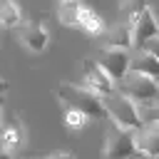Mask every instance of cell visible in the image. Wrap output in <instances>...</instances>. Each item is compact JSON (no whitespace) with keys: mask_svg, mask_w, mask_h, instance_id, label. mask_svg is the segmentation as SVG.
Returning <instances> with one entry per match:
<instances>
[{"mask_svg":"<svg viewBox=\"0 0 159 159\" xmlns=\"http://www.w3.org/2000/svg\"><path fill=\"white\" fill-rule=\"evenodd\" d=\"M132 35H134V47H144L152 37H159V20H157V15L152 12V7H147L139 17H137V22L132 25Z\"/></svg>","mask_w":159,"mask_h":159,"instance_id":"cell-8","label":"cell"},{"mask_svg":"<svg viewBox=\"0 0 159 159\" xmlns=\"http://www.w3.org/2000/svg\"><path fill=\"white\" fill-rule=\"evenodd\" d=\"M57 2H70V0H57Z\"/></svg>","mask_w":159,"mask_h":159,"instance_id":"cell-24","label":"cell"},{"mask_svg":"<svg viewBox=\"0 0 159 159\" xmlns=\"http://www.w3.org/2000/svg\"><path fill=\"white\" fill-rule=\"evenodd\" d=\"M104 47H117V50H132L134 47V35H132V25L119 20L114 22L107 35H104Z\"/></svg>","mask_w":159,"mask_h":159,"instance_id":"cell-10","label":"cell"},{"mask_svg":"<svg viewBox=\"0 0 159 159\" xmlns=\"http://www.w3.org/2000/svg\"><path fill=\"white\" fill-rule=\"evenodd\" d=\"M119 92L127 99H132L137 107H144V109L159 107V82L152 80V77H147V75L129 72L119 82Z\"/></svg>","mask_w":159,"mask_h":159,"instance_id":"cell-3","label":"cell"},{"mask_svg":"<svg viewBox=\"0 0 159 159\" xmlns=\"http://www.w3.org/2000/svg\"><path fill=\"white\" fill-rule=\"evenodd\" d=\"M0 159H15V157H12V152H7V149L0 147Z\"/></svg>","mask_w":159,"mask_h":159,"instance_id":"cell-21","label":"cell"},{"mask_svg":"<svg viewBox=\"0 0 159 159\" xmlns=\"http://www.w3.org/2000/svg\"><path fill=\"white\" fill-rule=\"evenodd\" d=\"M82 80H84V87H89L92 92H97L99 97H107L112 92H117V84L114 80L99 67V62L94 60H84L82 62Z\"/></svg>","mask_w":159,"mask_h":159,"instance_id":"cell-6","label":"cell"},{"mask_svg":"<svg viewBox=\"0 0 159 159\" xmlns=\"http://www.w3.org/2000/svg\"><path fill=\"white\" fill-rule=\"evenodd\" d=\"M7 89H10V82H7V80H2V77H0V97H2V94H5V92H7Z\"/></svg>","mask_w":159,"mask_h":159,"instance_id":"cell-20","label":"cell"},{"mask_svg":"<svg viewBox=\"0 0 159 159\" xmlns=\"http://www.w3.org/2000/svg\"><path fill=\"white\" fill-rule=\"evenodd\" d=\"M47 159H75V154L72 152H52Z\"/></svg>","mask_w":159,"mask_h":159,"instance_id":"cell-19","label":"cell"},{"mask_svg":"<svg viewBox=\"0 0 159 159\" xmlns=\"http://www.w3.org/2000/svg\"><path fill=\"white\" fill-rule=\"evenodd\" d=\"M129 65H132V55H129V50L102 47V52H99V67L114 80V84H119V82L129 75Z\"/></svg>","mask_w":159,"mask_h":159,"instance_id":"cell-5","label":"cell"},{"mask_svg":"<svg viewBox=\"0 0 159 159\" xmlns=\"http://www.w3.org/2000/svg\"><path fill=\"white\" fill-rule=\"evenodd\" d=\"M22 25V12L15 5V0H0V27L15 30Z\"/></svg>","mask_w":159,"mask_h":159,"instance_id":"cell-13","label":"cell"},{"mask_svg":"<svg viewBox=\"0 0 159 159\" xmlns=\"http://www.w3.org/2000/svg\"><path fill=\"white\" fill-rule=\"evenodd\" d=\"M149 7V0H122L119 2V17L129 25L137 22V17Z\"/></svg>","mask_w":159,"mask_h":159,"instance_id":"cell-15","label":"cell"},{"mask_svg":"<svg viewBox=\"0 0 159 159\" xmlns=\"http://www.w3.org/2000/svg\"><path fill=\"white\" fill-rule=\"evenodd\" d=\"M154 124H159V107H154V119H152Z\"/></svg>","mask_w":159,"mask_h":159,"instance_id":"cell-22","label":"cell"},{"mask_svg":"<svg viewBox=\"0 0 159 159\" xmlns=\"http://www.w3.org/2000/svg\"><path fill=\"white\" fill-rule=\"evenodd\" d=\"M65 124L70 129H82L87 124V117L80 112V109H72V107H65Z\"/></svg>","mask_w":159,"mask_h":159,"instance_id":"cell-17","label":"cell"},{"mask_svg":"<svg viewBox=\"0 0 159 159\" xmlns=\"http://www.w3.org/2000/svg\"><path fill=\"white\" fill-rule=\"evenodd\" d=\"M102 159H142L137 147H134V132H124V129H117V127L109 129Z\"/></svg>","mask_w":159,"mask_h":159,"instance_id":"cell-4","label":"cell"},{"mask_svg":"<svg viewBox=\"0 0 159 159\" xmlns=\"http://www.w3.org/2000/svg\"><path fill=\"white\" fill-rule=\"evenodd\" d=\"M134 147L144 159H159V124L149 122L134 132Z\"/></svg>","mask_w":159,"mask_h":159,"instance_id":"cell-7","label":"cell"},{"mask_svg":"<svg viewBox=\"0 0 159 159\" xmlns=\"http://www.w3.org/2000/svg\"><path fill=\"white\" fill-rule=\"evenodd\" d=\"M20 40H22V45H25L30 52L40 55V52H45L47 45H50V32H47L45 25H40V22H30V25L22 27Z\"/></svg>","mask_w":159,"mask_h":159,"instance_id":"cell-9","label":"cell"},{"mask_svg":"<svg viewBox=\"0 0 159 159\" xmlns=\"http://www.w3.org/2000/svg\"><path fill=\"white\" fill-rule=\"evenodd\" d=\"M142 50H144V52H149L152 57H157V60H159V37H152V40H149Z\"/></svg>","mask_w":159,"mask_h":159,"instance_id":"cell-18","label":"cell"},{"mask_svg":"<svg viewBox=\"0 0 159 159\" xmlns=\"http://www.w3.org/2000/svg\"><path fill=\"white\" fill-rule=\"evenodd\" d=\"M0 114H2V97H0Z\"/></svg>","mask_w":159,"mask_h":159,"instance_id":"cell-23","label":"cell"},{"mask_svg":"<svg viewBox=\"0 0 159 159\" xmlns=\"http://www.w3.org/2000/svg\"><path fill=\"white\" fill-rule=\"evenodd\" d=\"M80 27L87 32V35H102L107 27H104V20L97 10L92 7H82L80 10Z\"/></svg>","mask_w":159,"mask_h":159,"instance_id":"cell-14","label":"cell"},{"mask_svg":"<svg viewBox=\"0 0 159 159\" xmlns=\"http://www.w3.org/2000/svg\"><path fill=\"white\" fill-rule=\"evenodd\" d=\"M129 72H139V75H147V77H152V80H159V60L152 57L149 52L139 50V55L132 57Z\"/></svg>","mask_w":159,"mask_h":159,"instance_id":"cell-12","label":"cell"},{"mask_svg":"<svg viewBox=\"0 0 159 159\" xmlns=\"http://www.w3.org/2000/svg\"><path fill=\"white\" fill-rule=\"evenodd\" d=\"M80 0H70V2H60L57 7V17L62 25H70V27H80Z\"/></svg>","mask_w":159,"mask_h":159,"instance_id":"cell-16","label":"cell"},{"mask_svg":"<svg viewBox=\"0 0 159 159\" xmlns=\"http://www.w3.org/2000/svg\"><path fill=\"white\" fill-rule=\"evenodd\" d=\"M57 97L62 102V107H72L80 109L87 119H104V102L97 92H92L84 84H75V82H62L57 87Z\"/></svg>","mask_w":159,"mask_h":159,"instance_id":"cell-1","label":"cell"},{"mask_svg":"<svg viewBox=\"0 0 159 159\" xmlns=\"http://www.w3.org/2000/svg\"><path fill=\"white\" fill-rule=\"evenodd\" d=\"M104 102V112H107V119H112V124L117 129H124V132H137L142 129L144 119L139 114V107L127 99L122 92H112L107 97H102Z\"/></svg>","mask_w":159,"mask_h":159,"instance_id":"cell-2","label":"cell"},{"mask_svg":"<svg viewBox=\"0 0 159 159\" xmlns=\"http://www.w3.org/2000/svg\"><path fill=\"white\" fill-rule=\"evenodd\" d=\"M22 144H25V129H22L20 124L10 122V124H5V127L0 129V147H2V149L17 152Z\"/></svg>","mask_w":159,"mask_h":159,"instance_id":"cell-11","label":"cell"}]
</instances>
